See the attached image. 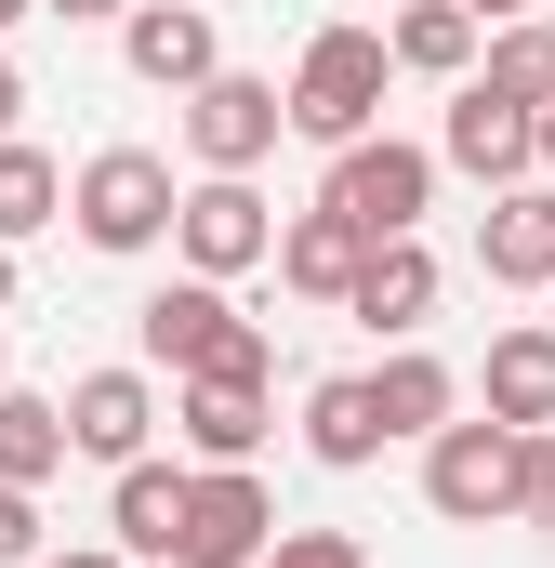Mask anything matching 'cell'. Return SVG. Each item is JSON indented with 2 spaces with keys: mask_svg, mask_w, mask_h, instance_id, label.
Listing matches in <instances>:
<instances>
[{
  "mask_svg": "<svg viewBox=\"0 0 555 568\" xmlns=\"http://www.w3.org/2000/svg\"><path fill=\"white\" fill-rule=\"evenodd\" d=\"M133 344H145V371H172V384H265L278 357H265V331L225 304V278H159L133 304Z\"/></svg>",
  "mask_w": 555,
  "mask_h": 568,
  "instance_id": "cell-1",
  "label": "cell"
},
{
  "mask_svg": "<svg viewBox=\"0 0 555 568\" xmlns=\"http://www.w3.org/2000/svg\"><path fill=\"white\" fill-rule=\"evenodd\" d=\"M384 80H397V40H384V27H317L278 93H291V133L304 145H357L384 120Z\"/></svg>",
  "mask_w": 555,
  "mask_h": 568,
  "instance_id": "cell-2",
  "label": "cell"
},
{
  "mask_svg": "<svg viewBox=\"0 0 555 568\" xmlns=\"http://www.w3.org/2000/svg\"><path fill=\"white\" fill-rule=\"evenodd\" d=\"M172 212H185V185H172V159L159 145H93L80 159V185H67V225H80V252H107V265H133L172 239Z\"/></svg>",
  "mask_w": 555,
  "mask_h": 568,
  "instance_id": "cell-3",
  "label": "cell"
},
{
  "mask_svg": "<svg viewBox=\"0 0 555 568\" xmlns=\"http://www.w3.org/2000/svg\"><path fill=\"white\" fill-rule=\"evenodd\" d=\"M436 145H411V133H357V145H331V212L357 225V239H423V199H436Z\"/></svg>",
  "mask_w": 555,
  "mask_h": 568,
  "instance_id": "cell-4",
  "label": "cell"
},
{
  "mask_svg": "<svg viewBox=\"0 0 555 568\" xmlns=\"http://www.w3.org/2000/svg\"><path fill=\"white\" fill-rule=\"evenodd\" d=\"M516 463H529V436L516 424H436L423 436V503L450 516V529H490V516H516Z\"/></svg>",
  "mask_w": 555,
  "mask_h": 568,
  "instance_id": "cell-5",
  "label": "cell"
},
{
  "mask_svg": "<svg viewBox=\"0 0 555 568\" xmlns=\"http://www.w3.org/2000/svg\"><path fill=\"white\" fill-rule=\"evenodd\" d=\"M172 252H185V278H252V265H278V212L252 199V172H199L185 212H172Z\"/></svg>",
  "mask_w": 555,
  "mask_h": 568,
  "instance_id": "cell-6",
  "label": "cell"
},
{
  "mask_svg": "<svg viewBox=\"0 0 555 568\" xmlns=\"http://www.w3.org/2000/svg\"><path fill=\"white\" fill-rule=\"evenodd\" d=\"M278 133H291V93L252 80V67H225V80L185 93V159H199V172H265Z\"/></svg>",
  "mask_w": 555,
  "mask_h": 568,
  "instance_id": "cell-7",
  "label": "cell"
},
{
  "mask_svg": "<svg viewBox=\"0 0 555 568\" xmlns=\"http://www.w3.org/2000/svg\"><path fill=\"white\" fill-rule=\"evenodd\" d=\"M278 556V489L252 463H199V503H185V556L172 568H265Z\"/></svg>",
  "mask_w": 555,
  "mask_h": 568,
  "instance_id": "cell-8",
  "label": "cell"
},
{
  "mask_svg": "<svg viewBox=\"0 0 555 568\" xmlns=\"http://www.w3.org/2000/svg\"><path fill=\"white\" fill-rule=\"evenodd\" d=\"M436 159H450V172H476V185L503 199V185H529V172H543V106H503L490 80H450V133H436Z\"/></svg>",
  "mask_w": 555,
  "mask_h": 568,
  "instance_id": "cell-9",
  "label": "cell"
},
{
  "mask_svg": "<svg viewBox=\"0 0 555 568\" xmlns=\"http://www.w3.org/2000/svg\"><path fill=\"white\" fill-rule=\"evenodd\" d=\"M120 53H133L145 93H199V80H225V27H212V0H133V13H120Z\"/></svg>",
  "mask_w": 555,
  "mask_h": 568,
  "instance_id": "cell-10",
  "label": "cell"
},
{
  "mask_svg": "<svg viewBox=\"0 0 555 568\" xmlns=\"http://www.w3.org/2000/svg\"><path fill=\"white\" fill-rule=\"evenodd\" d=\"M476 265H490V291H555V185L543 172L476 212Z\"/></svg>",
  "mask_w": 555,
  "mask_h": 568,
  "instance_id": "cell-11",
  "label": "cell"
},
{
  "mask_svg": "<svg viewBox=\"0 0 555 568\" xmlns=\"http://www.w3.org/2000/svg\"><path fill=\"white\" fill-rule=\"evenodd\" d=\"M67 436H80V463H145V436H159V384L145 371H80L67 384Z\"/></svg>",
  "mask_w": 555,
  "mask_h": 568,
  "instance_id": "cell-12",
  "label": "cell"
},
{
  "mask_svg": "<svg viewBox=\"0 0 555 568\" xmlns=\"http://www.w3.org/2000/svg\"><path fill=\"white\" fill-rule=\"evenodd\" d=\"M185 503H199V463H120V489H107V542L120 556H185Z\"/></svg>",
  "mask_w": 555,
  "mask_h": 568,
  "instance_id": "cell-13",
  "label": "cell"
},
{
  "mask_svg": "<svg viewBox=\"0 0 555 568\" xmlns=\"http://www.w3.org/2000/svg\"><path fill=\"white\" fill-rule=\"evenodd\" d=\"M344 317L384 331V344H423V317H436V252H423V239H371V265H357V291H344Z\"/></svg>",
  "mask_w": 555,
  "mask_h": 568,
  "instance_id": "cell-14",
  "label": "cell"
},
{
  "mask_svg": "<svg viewBox=\"0 0 555 568\" xmlns=\"http://www.w3.org/2000/svg\"><path fill=\"white\" fill-rule=\"evenodd\" d=\"M265 384H225V371H212V384H172V436H185V463H252V449H265Z\"/></svg>",
  "mask_w": 555,
  "mask_h": 568,
  "instance_id": "cell-15",
  "label": "cell"
},
{
  "mask_svg": "<svg viewBox=\"0 0 555 568\" xmlns=\"http://www.w3.org/2000/svg\"><path fill=\"white\" fill-rule=\"evenodd\" d=\"M357 265H371V239H357L331 199L278 225V291H304V304H344V291H357Z\"/></svg>",
  "mask_w": 555,
  "mask_h": 568,
  "instance_id": "cell-16",
  "label": "cell"
},
{
  "mask_svg": "<svg viewBox=\"0 0 555 568\" xmlns=\"http://www.w3.org/2000/svg\"><path fill=\"white\" fill-rule=\"evenodd\" d=\"M304 449H317L331 476H357V463L397 449V436H384V397H371V371H331V384L304 397Z\"/></svg>",
  "mask_w": 555,
  "mask_h": 568,
  "instance_id": "cell-17",
  "label": "cell"
},
{
  "mask_svg": "<svg viewBox=\"0 0 555 568\" xmlns=\"http://www.w3.org/2000/svg\"><path fill=\"white\" fill-rule=\"evenodd\" d=\"M476 397H490V424L543 436V424H555V331H503L490 371H476Z\"/></svg>",
  "mask_w": 555,
  "mask_h": 568,
  "instance_id": "cell-18",
  "label": "cell"
},
{
  "mask_svg": "<svg viewBox=\"0 0 555 568\" xmlns=\"http://www.w3.org/2000/svg\"><path fill=\"white\" fill-rule=\"evenodd\" d=\"M384 40H397V67H411V80H476V53H490V27H476L463 0H411Z\"/></svg>",
  "mask_w": 555,
  "mask_h": 568,
  "instance_id": "cell-19",
  "label": "cell"
},
{
  "mask_svg": "<svg viewBox=\"0 0 555 568\" xmlns=\"http://www.w3.org/2000/svg\"><path fill=\"white\" fill-rule=\"evenodd\" d=\"M371 397H384V436H436L450 410H463V371H450V357H423V344H397V357L371 371Z\"/></svg>",
  "mask_w": 555,
  "mask_h": 568,
  "instance_id": "cell-20",
  "label": "cell"
},
{
  "mask_svg": "<svg viewBox=\"0 0 555 568\" xmlns=\"http://www.w3.org/2000/svg\"><path fill=\"white\" fill-rule=\"evenodd\" d=\"M67 185H80V172H67V159H53V145H0V239H13V252H27V239H40V225H67Z\"/></svg>",
  "mask_w": 555,
  "mask_h": 568,
  "instance_id": "cell-21",
  "label": "cell"
},
{
  "mask_svg": "<svg viewBox=\"0 0 555 568\" xmlns=\"http://www.w3.org/2000/svg\"><path fill=\"white\" fill-rule=\"evenodd\" d=\"M67 449H80V436H67V397H27V384H0V489H40Z\"/></svg>",
  "mask_w": 555,
  "mask_h": 568,
  "instance_id": "cell-22",
  "label": "cell"
},
{
  "mask_svg": "<svg viewBox=\"0 0 555 568\" xmlns=\"http://www.w3.org/2000/svg\"><path fill=\"white\" fill-rule=\"evenodd\" d=\"M476 80H490L503 106H555V27H543V13H516V27H490V53H476Z\"/></svg>",
  "mask_w": 555,
  "mask_h": 568,
  "instance_id": "cell-23",
  "label": "cell"
},
{
  "mask_svg": "<svg viewBox=\"0 0 555 568\" xmlns=\"http://www.w3.org/2000/svg\"><path fill=\"white\" fill-rule=\"evenodd\" d=\"M265 568H371V542H357V529H278Z\"/></svg>",
  "mask_w": 555,
  "mask_h": 568,
  "instance_id": "cell-24",
  "label": "cell"
},
{
  "mask_svg": "<svg viewBox=\"0 0 555 568\" xmlns=\"http://www.w3.org/2000/svg\"><path fill=\"white\" fill-rule=\"evenodd\" d=\"M516 529H555V424L529 436V463H516Z\"/></svg>",
  "mask_w": 555,
  "mask_h": 568,
  "instance_id": "cell-25",
  "label": "cell"
},
{
  "mask_svg": "<svg viewBox=\"0 0 555 568\" xmlns=\"http://www.w3.org/2000/svg\"><path fill=\"white\" fill-rule=\"evenodd\" d=\"M0 568H40V489H0Z\"/></svg>",
  "mask_w": 555,
  "mask_h": 568,
  "instance_id": "cell-26",
  "label": "cell"
},
{
  "mask_svg": "<svg viewBox=\"0 0 555 568\" xmlns=\"http://www.w3.org/2000/svg\"><path fill=\"white\" fill-rule=\"evenodd\" d=\"M40 13H67V27H120L133 0H40Z\"/></svg>",
  "mask_w": 555,
  "mask_h": 568,
  "instance_id": "cell-27",
  "label": "cell"
},
{
  "mask_svg": "<svg viewBox=\"0 0 555 568\" xmlns=\"http://www.w3.org/2000/svg\"><path fill=\"white\" fill-rule=\"evenodd\" d=\"M13 120H27V80H13V53H0V145H13Z\"/></svg>",
  "mask_w": 555,
  "mask_h": 568,
  "instance_id": "cell-28",
  "label": "cell"
},
{
  "mask_svg": "<svg viewBox=\"0 0 555 568\" xmlns=\"http://www.w3.org/2000/svg\"><path fill=\"white\" fill-rule=\"evenodd\" d=\"M40 568H133L120 542H80V556H40Z\"/></svg>",
  "mask_w": 555,
  "mask_h": 568,
  "instance_id": "cell-29",
  "label": "cell"
},
{
  "mask_svg": "<svg viewBox=\"0 0 555 568\" xmlns=\"http://www.w3.org/2000/svg\"><path fill=\"white\" fill-rule=\"evenodd\" d=\"M463 13H476V27H516V13H529V0H463Z\"/></svg>",
  "mask_w": 555,
  "mask_h": 568,
  "instance_id": "cell-30",
  "label": "cell"
},
{
  "mask_svg": "<svg viewBox=\"0 0 555 568\" xmlns=\"http://www.w3.org/2000/svg\"><path fill=\"white\" fill-rule=\"evenodd\" d=\"M0 317H13V239H0Z\"/></svg>",
  "mask_w": 555,
  "mask_h": 568,
  "instance_id": "cell-31",
  "label": "cell"
},
{
  "mask_svg": "<svg viewBox=\"0 0 555 568\" xmlns=\"http://www.w3.org/2000/svg\"><path fill=\"white\" fill-rule=\"evenodd\" d=\"M543 185H555V106H543Z\"/></svg>",
  "mask_w": 555,
  "mask_h": 568,
  "instance_id": "cell-32",
  "label": "cell"
},
{
  "mask_svg": "<svg viewBox=\"0 0 555 568\" xmlns=\"http://www.w3.org/2000/svg\"><path fill=\"white\" fill-rule=\"evenodd\" d=\"M27 13H40V0H0V27H27Z\"/></svg>",
  "mask_w": 555,
  "mask_h": 568,
  "instance_id": "cell-33",
  "label": "cell"
}]
</instances>
